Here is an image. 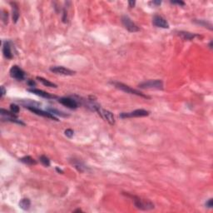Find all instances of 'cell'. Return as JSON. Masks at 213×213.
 Segmentation results:
<instances>
[{
    "label": "cell",
    "mask_w": 213,
    "mask_h": 213,
    "mask_svg": "<svg viewBox=\"0 0 213 213\" xmlns=\"http://www.w3.org/2000/svg\"><path fill=\"white\" fill-rule=\"evenodd\" d=\"M150 114V113L145 109H136L129 113H121L120 114L121 118H142L147 117Z\"/></svg>",
    "instance_id": "obj_5"
},
{
    "label": "cell",
    "mask_w": 213,
    "mask_h": 213,
    "mask_svg": "<svg viewBox=\"0 0 213 213\" xmlns=\"http://www.w3.org/2000/svg\"><path fill=\"white\" fill-rule=\"evenodd\" d=\"M177 35L181 37L183 40H187V41H191L193 40L196 38H202L201 36L196 34V33H192L189 32H186V31H180L177 32Z\"/></svg>",
    "instance_id": "obj_13"
},
{
    "label": "cell",
    "mask_w": 213,
    "mask_h": 213,
    "mask_svg": "<svg viewBox=\"0 0 213 213\" xmlns=\"http://www.w3.org/2000/svg\"><path fill=\"white\" fill-rule=\"evenodd\" d=\"M10 111L13 113H14V114L17 115L19 113V106L18 105H16V104H11L10 105Z\"/></svg>",
    "instance_id": "obj_23"
},
{
    "label": "cell",
    "mask_w": 213,
    "mask_h": 213,
    "mask_svg": "<svg viewBox=\"0 0 213 213\" xmlns=\"http://www.w3.org/2000/svg\"><path fill=\"white\" fill-rule=\"evenodd\" d=\"M128 4H129V7H130V8H133V7L135 6V4H136V2H135V1H129V2H128Z\"/></svg>",
    "instance_id": "obj_29"
},
{
    "label": "cell",
    "mask_w": 213,
    "mask_h": 213,
    "mask_svg": "<svg viewBox=\"0 0 213 213\" xmlns=\"http://www.w3.org/2000/svg\"><path fill=\"white\" fill-rule=\"evenodd\" d=\"M132 196L133 199L134 206H135L137 209L142 211H149L152 210L154 208V204L150 201L146 200V199L140 198V197L136 196Z\"/></svg>",
    "instance_id": "obj_2"
},
{
    "label": "cell",
    "mask_w": 213,
    "mask_h": 213,
    "mask_svg": "<svg viewBox=\"0 0 213 213\" xmlns=\"http://www.w3.org/2000/svg\"><path fill=\"white\" fill-rule=\"evenodd\" d=\"M58 102L63 106H67L68 108L71 109H76L78 106L77 100H75L74 98H60L58 99Z\"/></svg>",
    "instance_id": "obj_10"
},
{
    "label": "cell",
    "mask_w": 213,
    "mask_h": 213,
    "mask_svg": "<svg viewBox=\"0 0 213 213\" xmlns=\"http://www.w3.org/2000/svg\"><path fill=\"white\" fill-rule=\"evenodd\" d=\"M171 3H173V4H178L180 6H184L185 5V3L182 2V1H172Z\"/></svg>",
    "instance_id": "obj_26"
},
{
    "label": "cell",
    "mask_w": 213,
    "mask_h": 213,
    "mask_svg": "<svg viewBox=\"0 0 213 213\" xmlns=\"http://www.w3.org/2000/svg\"><path fill=\"white\" fill-rule=\"evenodd\" d=\"M205 206L206 207H208V208H212L213 203H212V198H210L209 200H207V201L205 203Z\"/></svg>",
    "instance_id": "obj_25"
},
{
    "label": "cell",
    "mask_w": 213,
    "mask_h": 213,
    "mask_svg": "<svg viewBox=\"0 0 213 213\" xmlns=\"http://www.w3.org/2000/svg\"><path fill=\"white\" fill-rule=\"evenodd\" d=\"M50 71L53 73L61 74V75H64V76H73L75 74V72L69 69V68H66L62 66H54V67H51Z\"/></svg>",
    "instance_id": "obj_8"
},
{
    "label": "cell",
    "mask_w": 213,
    "mask_h": 213,
    "mask_svg": "<svg viewBox=\"0 0 213 213\" xmlns=\"http://www.w3.org/2000/svg\"><path fill=\"white\" fill-rule=\"evenodd\" d=\"M193 21L195 22L196 24H199V25H201V26H203V27H205V28H209L210 30L212 29V25H211V23H209V22H207V21L197 20V19H194Z\"/></svg>",
    "instance_id": "obj_20"
},
{
    "label": "cell",
    "mask_w": 213,
    "mask_h": 213,
    "mask_svg": "<svg viewBox=\"0 0 213 213\" xmlns=\"http://www.w3.org/2000/svg\"><path fill=\"white\" fill-rule=\"evenodd\" d=\"M28 91L30 92H32L33 94L38 95L39 97H42L43 98H47V99H54V98H57V96L55 95L51 94V93H48V92H45V91H43V90H40V89L37 88H29L28 89Z\"/></svg>",
    "instance_id": "obj_12"
},
{
    "label": "cell",
    "mask_w": 213,
    "mask_h": 213,
    "mask_svg": "<svg viewBox=\"0 0 213 213\" xmlns=\"http://www.w3.org/2000/svg\"><path fill=\"white\" fill-rule=\"evenodd\" d=\"M9 73H10L11 77L18 80V81H23L25 78V73H24V71L17 65L13 66L12 68H10Z\"/></svg>",
    "instance_id": "obj_7"
},
{
    "label": "cell",
    "mask_w": 213,
    "mask_h": 213,
    "mask_svg": "<svg viewBox=\"0 0 213 213\" xmlns=\"http://www.w3.org/2000/svg\"><path fill=\"white\" fill-rule=\"evenodd\" d=\"M37 79L39 80V82H41V83L46 87H49V88H57V87H58L55 83H52V82L48 81L47 79H45V78H43V77H37Z\"/></svg>",
    "instance_id": "obj_19"
},
{
    "label": "cell",
    "mask_w": 213,
    "mask_h": 213,
    "mask_svg": "<svg viewBox=\"0 0 213 213\" xmlns=\"http://www.w3.org/2000/svg\"><path fill=\"white\" fill-rule=\"evenodd\" d=\"M3 56L5 57L8 59H12L13 58V53L11 50V46L9 42H5L3 43Z\"/></svg>",
    "instance_id": "obj_14"
},
{
    "label": "cell",
    "mask_w": 213,
    "mask_h": 213,
    "mask_svg": "<svg viewBox=\"0 0 213 213\" xmlns=\"http://www.w3.org/2000/svg\"><path fill=\"white\" fill-rule=\"evenodd\" d=\"M111 83H112L113 85H114V87H115L116 88L119 89V90H121L122 92H127V93H129V94L136 95V96H139V97H142V98H150V97H148V95L143 94L142 92H141L140 91H138V90L132 88L131 87L127 86V85H126L124 83H119V82H112Z\"/></svg>",
    "instance_id": "obj_1"
},
{
    "label": "cell",
    "mask_w": 213,
    "mask_h": 213,
    "mask_svg": "<svg viewBox=\"0 0 213 213\" xmlns=\"http://www.w3.org/2000/svg\"><path fill=\"white\" fill-rule=\"evenodd\" d=\"M28 109L29 110V111H31V112H33V113L37 114V115L42 116V117H43V118H47L53 119V120H54V121H59V120L55 116L53 115L52 113H50L49 112H47V111L46 112V111H43V110L39 109V107H28Z\"/></svg>",
    "instance_id": "obj_9"
},
{
    "label": "cell",
    "mask_w": 213,
    "mask_h": 213,
    "mask_svg": "<svg viewBox=\"0 0 213 213\" xmlns=\"http://www.w3.org/2000/svg\"><path fill=\"white\" fill-rule=\"evenodd\" d=\"M121 23L123 24V26L125 27V28L128 30L131 33H136V32H138L140 30L139 27L134 24L128 16H126V15L122 16L121 17Z\"/></svg>",
    "instance_id": "obj_6"
},
{
    "label": "cell",
    "mask_w": 213,
    "mask_h": 213,
    "mask_svg": "<svg viewBox=\"0 0 213 213\" xmlns=\"http://www.w3.org/2000/svg\"><path fill=\"white\" fill-rule=\"evenodd\" d=\"M77 211H82V210H81V209H77V210L74 211L73 212H77Z\"/></svg>",
    "instance_id": "obj_33"
},
{
    "label": "cell",
    "mask_w": 213,
    "mask_h": 213,
    "mask_svg": "<svg viewBox=\"0 0 213 213\" xmlns=\"http://www.w3.org/2000/svg\"><path fill=\"white\" fill-rule=\"evenodd\" d=\"M39 160L42 163V164L45 166H50V160L47 157L44 156V155H42L41 157H39Z\"/></svg>",
    "instance_id": "obj_22"
},
{
    "label": "cell",
    "mask_w": 213,
    "mask_h": 213,
    "mask_svg": "<svg viewBox=\"0 0 213 213\" xmlns=\"http://www.w3.org/2000/svg\"><path fill=\"white\" fill-rule=\"evenodd\" d=\"M11 5H12L13 9V21L14 24H16L19 18V10H18V7L16 3H11Z\"/></svg>",
    "instance_id": "obj_15"
},
{
    "label": "cell",
    "mask_w": 213,
    "mask_h": 213,
    "mask_svg": "<svg viewBox=\"0 0 213 213\" xmlns=\"http://www.w3.org/2000/svg\"><path fill=\"white\" fill-rule=\"evenodd\" d=\"M28 84L30 87L33 88V86H35L36 85V83L34 82V81H33V80H29V81L28 82Z\"/></svg>",
    "instance_id": "obj_28"
},
{
    "label": "cell",
    "mask_w": 213,
    "mask_h": 213,
    "mask_svg": "<svg viewBox=\"0 0 213 213\" xmlns=\"http://www.w3.org/2000/svg\"><path fill=\"white\" fill-rule=\"evenodd\" d=\"M152 24L154 26L157 28H169V24L167 21L162 16L159 15H155L152 18Z\"/></svg>",
    "instance_id": "obj_11"
},
{
    "label": "cell",
    "mask_w": 213,
    "mask_h": 213,
    "mask_svg": "<svg viewBox=\"0 0 213 213\" xmlns=\"http://www.w3.org/2000/svg\"><path fill=\"white\" fill-rule=\"evenodd\" d=\"M47 112H49L50 113H52L53 115H58V116H60V117H64V118H66V117H68V115H67L66 113H62V112H61V111H58V110L55 109V108H47Z\"/></svg>",
    "instance_id": "obj_21"
},
{
    "label": "cell",
    "mask_w": 213,
    "mask_h": 213,
    "mask_svg": "<svg viewBox=\"0 0 213 213\" xmlns=\"http://www.w3.org/2000/svg\"><path fill=\"white\" fill-rule=\"evenodd\" d=\"M209 47H210L211 49H212V41L210 42V43H209Z\"/></svg>",
    "instance_id": "obj_32"
},
{
    "label": "cell",
    "mask_w": 213,
    "mask_h": 213,
    "mask_svg": "<svg viewBox=\"0 0 213 213\" xmlns=\"http://www.w3.org/2000/svg\"><path fill=\"white\" fill-rule=\"evenodd\" d=\"M140 88L142 89H157V90H163V82L160 79L148 80L142 82L138 85Z\"/></svg>",
    "instance_id": "obj_3"
},
{
    "label": "cell",
    "mask_w": 213,
    "mask_h": 213,
    "mask_svg": "<svg viewBox=\"0 0 213 213\" xmlns=\"http://www.w3.org/2000/svg\"><path fill=\"white\" fill-rule=\"evenodd\" d=\"M161 3H162L161 1H153V2H151V3H153V4H155V5H157V6L160 5Z\"/></svg>",
    "instance_id": "obj_30"
},
{
    "label": "cell",
    "mask_w": 213,
    "mask_h": 213,
    "mask_svg": "<svg viewBox=\"0 0 213 213\" xmlns=\"http://www.w3.org/2000/svg\"><path fill=\"white\" fill-rule=\"evenodd\" d=\"M21 163H24L26 165H28V166H33V165H36L37 164V162L35 161V159H33V157H30V156H25V157H22L19 159Z\"/></svg>",
    "instance_id": "obj_16"
},
{
    "label": "cell",
    "mask_w": 213,
    "mask_h": 213,
    "mask_svg": "<svg viewBox=\"0 0 213 213\" xmlns=\"http://www.w3.org/2000/svg\"><path fill=\"white\" fill-rule=\"evenodd\" d=\"M65 135L68 137H69V138H72L73 136L74 135V132L72 129H67V130H65Z\"/></svg>",
    "instance_id": "obj_24"
},
{
    "label": "cell",
    "mask_w": 213,
    "mask_h": 213,
    "mask_svg": "<svg viewBox=\"0 0 213 213\" xmlns=\"http://www.w3.org/2000/svg\"><path fill=\"white\" fill-rule=\"evenodd\" d=\"M96 112L98 113V115L100 116L101 118L103 119H104L105 121H107L110 125H114L115 124V118H114V116L110 111L106 109H103L101 106H99L96 109Z\"/></svg>",
    "instance_id": "obj_4"
},
{
    "label": "cell",
    "mask_w": 213,
    "mask_h": 213,
    "mask_svg": "<svg viewBox=\"0 0 213 213\" xmlns=\"http://www.w3.org/2000/svg\"><path fill=\"white\" fill-rule=\"evenodd\" d=\"M56 171L58 172V173H61V174H62V173H63V171H62V170H61V169L58 168V166L56 167Z\"/></svg>",
    "instance_id": "obj_31"
},
{
    "label": "cell",
    "mask_w": 213,
    "mask_h": 213,
    "mask_svg": "<svg viewBox=\"0 0 213 213\" xmlns=\"http://www.w3.org/2000/svg\"><path fill=\"white\" fill-rule=\"evenodd\" d=\"M73 164L74 166L77 168V171L80 172H83L88 170V167H87L83 163H81L80 161H75V160H74L73 162Z\"/></svg>",
    "instance_id": "obj_18"
},
{
    "label": "cell",
    "mask_w": 213,
    "mask_h": 213,
    "mask_svg": "<svg viewBox=\"0 0 213 213\" xmlns=\"http://www.w3.org/2000/svg\"><path fill=\"white\" fill-rule=\"evenodd\" d=\"M5 93H6V90L4 88V87L2 86L1 87V98H3V96L5 95Z\"/></svg>",
    "instance_id": "obj_27"
},
{
    "label": "cell",
    "mask_w": 213,
    "mask_h": 213,
    "mask_svg": "<svg viewBox=\"0 0 213 213\" xmlns=\"http://www.w3.org/2000/svg\"><path fill=\"white\" fill-rule=\"evenodd\" d=\"M19 207L24 211L28 210L31 206V201L28 198H23L19 201Z\"/></svg>",
    "instance_id": "obj_17"
}]
</instances>
